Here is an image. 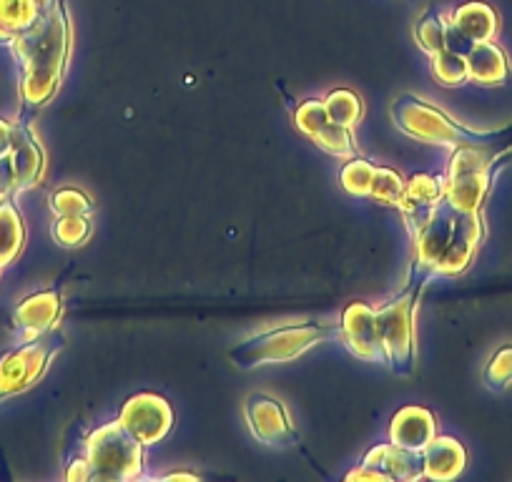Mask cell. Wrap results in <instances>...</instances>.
<instances>
[{
	"label": "cell",
	"instance_id": "obj_33",
	"mask_svg": "<svg viewBox=\"0 0 512 482\" xmlns=\"http://www.w3.org/2000/svg\"><path fill=\"white\" fill-rule=\"evenodd\" d=\"M66 477L71 482H86L91 480V465H88V460H73L71 467H68Z\"/></svg>",
	"mask_w": 512,
	"mask_h": 482
},
{
	"label": "cell",
	"instance_id": "obj_13",
	"mask_svg": "<svg viewBox=\"0 0 512 482\" xmlns=\"http://www.w3.org/2000/svg\"><path fill=\"white\" fill-rule=\"evenodd\" d=\"M8 156L13 161V169H16V194L18 191L33 189L43 179L46 154H43L28 118H21L18 124H13V146Z\"/></svg>",
	"mask_w": 512,
	"mask_h": 482
},
{
	"label": "cell",
	"instance_id": "obj_31",
	"mask_svg": "<svg viewBox=\"0 0 512 482\" xmlns=\"http://www.w3.org/2000/svg\"><path fill=\"white\" fill-rule=\"evenodd\" d=\"M51 211L56 216H91L93 201L78 189H58L51 196Z\"/></svg>",
	"mask_w": 512,
	"mask_h": 482
},
{
	"label": "cell",
	"instance_id": "obj_32",
	"mask_svg": "<svg viewBox=\"0 0 512 482\" xmlns=\"http://www.w3.org/2000/svg\"><path fill=\"white\" fill-rule=\"evenodd\" d=\"M16 194V169H13L11 156L0 159V199H8Z\"/></svg>",
	"mask_w": 512,
	"mask_h": 482
},
{
	"label": "cell",
	"instance_id": "obj_16",
	"mask_svg": "<svg viewBox=\"0 0 512 482\" xmlns=\"http://www.w3.org/2000/svg\"><path fill=\"white\" fill-rule=\"evenodd\" d=\"M362 465L384 472V475L390 477V482H415L425 477V457H422V452L407 450V447L395 445V442L372 447L364 455Z\"/></svg>",
	"mask_w": 512,
	"mask_h": 482
},
{
	"label": "cell",
	"instance_id": "obj_23",
	"mask_svg": "<svg viewBox=\"0 0 512 482\" xmlns=\"http://www.w3.org/2000/svg\"><path fill=\"white\" fill-rule=\"evenodd\" d=\"M26 244V224L13 199H0V264L16 262Z\"/></svg>",
	"mask_w": 512,
	"mask_h": 482
},
{
	"label": "cell",
	"instance_id": "obj_24",
	"mask_svg": "<svg viewBox=\"0 0 512 482\" xmlns=\"http://www.w3.org/2000/svg\"><path fill=\"white\" fill-rule=\"evenodd\" d=\"M445 38H447V18L442 16V11H437V8H427L415 26L417 46H420L427 56H432V53L445 48Z\"/></svg>",
	"mask_w": 512,
	"mask_h": 482
},
{
	"label": "cell",
	"instance_id": "obj_2",
	"mask_svg": "<svg viewBox=\"0 0 512 482\" xmlns=\"http://www.w3.org/2000/svg\"><path fill=\"white\" fill-rule=\"evenodd\" d=\"M392 118H395L397 129L410 136V139L447 146V149H457V146H492L502 139H512V126L502 131L467 129V126L452 121L445 111L422 101L420 96H412V93H402L392 103Z\"/></svg>",
	"mask_w": 512,
	"mask_h": 482
},
{
	"label": "cell",
	"instance_id": "obj_8",
	"mask_svg": "<svg viewBox=\"0 0 512 482\" xmlns=\"http://www.w3.org/2000/svg\"><path fill=\"white\" fill-rule=\"evenodd\" d=\"M244 417L251 435L269 447H292L299 442L289 412L277 397L254 392L244 400Z\"/></svg>",
	"mask_w": 512,
	"mask_h": 482
},
{
	"label": "cell",
	"instance_id": "obj_29",
	"mask_svg": "<svg viewBox=\"0 0 512 482\" xmlns=\"http://www.w3.org/2000/svg\"><path fill=\"white\" fill-rule=\"evenodd\" d=\"M405 186L407 181L402 179L400 171L384 169L382 166V169L374 171V181H372V191H369V196L384 206H400L402 194H405Z\"/></svg>",
	"mask_w": 512,
	"mask_h": 482
},
{
	"label": "cell",
	"instance_id": "obj_6",
	"mask_svg": "<svg viewBox=\"0 0 512 482\" xmlns=\"http://www.w3.org/2000/svg\"><path fill=\"white\" fill-rule=\"evenodd\" d=\"M63 344H66V337L58 329H51L36 339H23V344L3 354L0 357V402L31 390L46 375L51 359L61 352Z\"/></svg>",
	"mask_w": 512,
	"mask_h": 482
},
{
	"label": "cell",
	"instance_id": "obj_26",
	"mask_svg": "<svg viewBox=\"0 0 512 482\" xmlns=\"http://www.w3.org/2000/svg\"><path fill=\"white\" fill-rule=\"evenodd\" d=\"M374 171H377V166L369 164L367 159L352 156V159H347V164L342 166V171H339V181H342L347 194L369 196V191H372Z\"/></svg>",
	"mask_w": 512,
	"mask_h": 482
},
{
	"label": "cell",
	"instance_id": "obj_34",
	"mask_svg": "<svg viewBox=\"0 0 512 482\" xmlns=\"http://www.w3.org/2000/svg\"><path fill=\"white\" fill-rule=\"evenodd\" d=\"M11 146H13V124L11 121H6V118H0V159L11 154Z\"/></svg>",
	"mask_w": 512,
	"mask_h": 482
},
{
	"label": "cell",
	"instance_id": "obj_15",
	"mask_svg": "<svg viewBox=\"0 0 512 482\" xmlns=\"http://www.w3.org/2000/svg\"><path fill=\"white\" fill-rule=\"evenodd\" d=\"M13 319H16V329L23 339H36L41 334H48L51 329H56L58 319H61V292L46 289V292L31 294L18 304Z\"/></svg>",
	"mask_w": 512,
	"mask_h": 482
},
{
	"label": "cell",
	"instance_id": "obj_12",
	"mask_svg": "<svg viewBox=\"0 0 512 482\" xmlns=\"http://www.w3.org/2000/svg\"><path fill=\"white\" fill-rule=\"evenodd\" d=\"M445 176L435 174H415L405 186V194L397 209L402 211V219H405L407 231L410 236H415L422 226L430 221V216L435 214L437 206L445 201Z\"/></svg>",
	"mask_w": 512,
	"mask_h": 482
},
{
	"label": "cell",
	"instance_id": "obj_1",
	"mask_svg": "<svg viewBox=\"0 0 512 482\" xmlns=\"http://www.w3.org/2000/svg\"><path fill=\"white\" fill-rule=\"evenodd\" d=\"M71 41L73 28L66 3L48 0L41 18L11 43L23 68V106L41 108L56 96L71 56Z\"/></svg>",
	"mask_w": 512,
	"mask_h": 482
},
{
	"label": "cell",
	"instance_id": "obj_20",
	"mask_svg": "<svg viewBox=\"0 0 512 482\" xmlns=\"http://www.w3.org/2000/svg\"><path fill=\"white\" fill-rule=\"evenodd\" d=\"M467 81L477 86H502L510 76V61L507 53L495 41L475 43L467 51Z\"/></svg>",
	"mask_w": 512,
	"mask_h": 482
},
{
	"label": "cell",
	"instance_id": "obj_19",
	"mask_svg": "<svg viewBox=\"0 0 512 482\" xmlns=\"http://www.w3.org/2000/svg\"><path fill=\"white\" fill-rule=\"evenodd\" d=\"M495 169L482 171H467V174L445 176V201L457 211H480L485 204L487 194H490L492 179H495Z\"/></svg>",
	"mask_w": 512,
	"mask_h": 482
},
{
	"label": "cell",
	"instance_id": "obj_11",
	"mask_svg": "<svg viewBox=\"0 0 512 482\" xmlns=\"http://www.w3.org/2000/svg\"><path fill=\"white\" fill-rule=\"evenodd\" d=\"M342 342L364 362L387 365L382 337H379L377 309L364 302H352L342 314Z\"/></svg>",
	"mask_w": 512,
	"mask_h": 482
},
{
	"label": "cell",
	"instance_id": "obj_30",
	"mask_svg": "<svg viewBox=\"0 0 512 482\" xmlns=\"http://www.w3.org/2000/svg\"><path fill=\"white\" fill-rule=\"evenodd\" d=\"M482 380H485V385L495 392L507 390V387L512 385V344H502V347L492 354L485 372H482Z\"/></svg>",
	"mask_w": 512,
	"mask_h": 482
},
{
	"label": "cell",
	"instance_id": "obj_36",
	"mask_svg": "<svg viewBox=\"0 0 512 482\" xmlns=\"http://www.w3.org/2000/svg\"><path fill=\"white\" fill-rule=\"evenodd\" d=\"M0 269H3V264H0Z\"/></svg>",
	"mask_w": 512,
	"mask_h": 482
},
{
	"label": "cell",
	"instance_id": "obj_27",
	"mask_svg": "<svg viewBox=\"0 0 512 482\" xmlns=\"http://www.w3.org/2000/svg\"><path fill=\"white\" fill-rule=\"evenodd\" d=\"M51 234L61 247H81L91 236V216H56Z\"/></svg>",
	"mask_w": 512,
	"mask_h": 482
},
{
	"label": "cell",
	"instance_id": "obj_3",
	"mask_svg": "<svg viewBox=\"0 0 512 482\" xmlns=\"http://www.w3.org/2000/svg\"><path fill=\"white\" fill-rule=\"evenodd\" d=\"M327 339H342V322H304L269 329V332L254 334L246 342L231 347L229 359L239 370H254V367L262 365H284V362L302 357L304 352L327 342Z\"/></svg>",
	"mask_w": 512,
	"mask_h": 482
},
{
	"label": "cell",
	"instance_id": "obj_21",
	"mask_svg": "<svg viewBox=\"0 0 512 482\" xmlns=\"http://www.w3.org/2000/svg\"><path fill=\"white\" fill-rule=\"evenodd\" d=\"M450 26L470 43H485L495 41L500 18H497L495 8L482 0H467L450 13Z\"/></svg>",
	"mask_w": 512,
	"mask_h": 482
},
{
	"label": "cell",
	"instance_id": "obj_25",
	"mask_svg": "<svg viewBox=\"0 0 512 482\" xmlns=\"http://www.w3.org/2000/svg\"><path fill=\"white\" fill-rule=\"evenodd\" d=\"M324 108H327V116L334 124L344 126V129L357 126V121L362 118V98L349 88H337V91L329 93L324 98Z\"/></svg>",
	"mask_w": 512,
	"mask_h": 482
},
{
	"label": "cell",
	"instance_id": "obj_7",
	"mask_svg": "<svg viewBox=\"0 0 512 482\" xmlns=\"http://www.w3.org/2000/svg\"><path fill=\"white\" fill-rule=\"evenodd\" d=\"M118 422L126 427L144 447L156 445L164 440L174 427V410L169 402L154 392H141V395L128 397L121 407Z\"/></svg>",
	"mask_w": 512,
	"mask_h": 482
},
{
	"label": "cell",
	"instance_id": "obj_4",
	"mask_svg": "<svg viewBox=\"0 0 512 482\" xmlns=\"http://www.w3.org/2000/svg\"><path fill=\"white\" fill-rule=\"evenodd\" d=\"M427 282L430 279L425 274L412 269L405 292L377 309L379 337L387 354V365L400 377L415 375V307Z\"/></svg>",
	"mask_w": 512,
	"mask_h": 482
},
{
	"label": "cell",
	"instance_id": "obj_28",
	"mask_svg": "<svg viewBox=\"0 0 512 482\" xmlns=\"http://www.w3.org/2000/svg\"><path fill=\"white\" fill-rule=\"evenodd\" d=\"M432 73L442 86H462L467 81V61L460 53H452L447 48L432 53Z\"/></svg>",
	"mask_w": 512,
	"mask_h": 482
},
{
	"label": "cell",
	"instance_id": "obj_10",
	"mask_svg": "<svg viewBox=\"0 0 512 482\" xmlns=\"http://www.w3.org/2000/svg\"><path fill=\"white\" fill-rule=\"evenodd\" d=\"M457 221H460V211L452 209L447 201H442L435 214L430 216V221L412 236V241H415V262H412V269L415 272L425 274L427 279L435 277V267L440 264L447 247H450Z\"/></svg>",
	"mask_w": 512,
	"mask_h": 482
},
{
	"label": "cell",
	"instance_id": "obj_18",
	"mask_svg": "<svg viewBox=\"0 0 512 482\" xmlns=\"http://www.w3.org/2000/svg\"><path fill=\"white\" fill-rule=\"evenodd\" d=\"M422 457H425V477L437 482L455 480L467 465L465 445L447 435H435V440L422 450Z\"/></svg>",
	"mask_w": 512,
	"mask_h": 482
},
{
	"label": "cell",
	"instance_id": "obj_9",
	"mask_svg": "<svg viewBox=\"0 0 512 482\" xmlns=\"http://www.w3.org/2000/svg\"><path fill=\"white\" fill-rule=\"evenodd\" d=\"M294 124L302 131L307 139H312L314 144L322 151H327L334 159H352L357 156L354 151V141L349 129L334 124L332 118L327 116V108H324V101H317V98H309V101H302L297 108H294Z\"/></svg>",
	"mask_w": 512,
	"mask_h": 482
},
{
	"label": "cell",
	"instance_id": "obj_17",
	"mask_svg": "<svg viewBox=\"0 0 512 482\" xmlns=\"http://www.w3.org/2000/svg\"><path fill=\"white\" fill-rule=\"evenodd\" d=\"M437 435V420L427 407L407 405L397 410L390 425V442L407 450H425Z\"/></svg>",
	"mask_w": 512,
	"mask_h": 482
},
{
	"label": "cell",
	"instance_id": "obj_35",
	"mask_svg": "<svg viewBox=\"0 0 512 482\" xmlns=\"http://www.w3.org/2000/svg\"><path fill=\"white\" fill-rule=\"evenodd\" d=\"M166 480H196V475H189V472H174V475H166Z\"/></svg>",
	"mask_w": 512,
	"mask_h": 482
},
{
	"label": "cell",
	"instance_id": "obj_5",
	"mask_svg": "<svg viewBox=\"0 0 512 482\" xmlns=\"http://www.w3.org/2000/svg\"><path fill=\"white\" fill-rule=\"evenodd\" d=\"M86 460L91 465V480H136L144 472V445L121 422L113 420L88 435Z\"/></svg>",
	"mask_w": 512,
	"mask_h": 482
},
{
	"label": "cell",
	"instance_id": "obj_22",
	"mask_svg": "<svg viewBox=\"0 0 512 482\" xmlns=\"http://www.w3.org/2000/svg\"><path fill=\"white\" fill-rule=\"evenodd\" d=\"M48 0H0V43H13L46 11Z\"/></svg>",
	"mask_w": 512,
	"mask_h": 482
},
{
	"label": "cell",
	"instance_id": "obj_14",
	"mask_svg": "<svg viewBox=\"0 0 512 482\" xmlns=\"http://www.w3.org/2000/svg\"><path fill=\"white\" fill-rule=\"evenodd\" d=\"M485 226H482L480 211H460V221H457L455 236H452L450 247L442 254L440 264L435 267V274L442 277H455L470 267L472 257H475L477 247H480Z\"/></svg>",
	"mask_w": 512,
	"mask_h": 482
}]
</instances>
